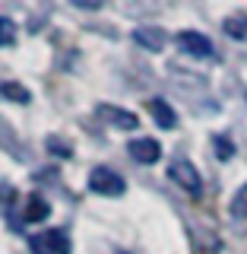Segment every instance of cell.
Returning a JSON list of instances; mask_svg holds the SVG:
<instances>
[{"mask_svg":"<svg viewBox=\"0 0 247 254\" xmlns=\"http://www.w3.org/2000/svg\"><path fill=\"white\" fill-rule=\"evenodd\" d=\"M89 190H95V194H101V197H121L127 190V185L114 169L99 165V169H92V175H89Z\"/></svg>","mask_w":247,"mask_h":254,"instance_id":"6da1fadb","label":"cell"},{"mask_svg":"<svg viewBox=\"0 0 247 254\" xmlns=\"http://www.w3.org/2000/svg\"><path fill=\"white\" fill-rule=\"evenodd\" d=\"M168 178L174 181L178 188H184L190 197H200L203 194V181H200V172L187 162V159H174L168 165Z\"/></svg>","mask_w":247,"mask_h":254,"instance_id":"7a4b0ae2","label":"cell"},{"mask_svg":"<svg viewBox=\"0 0 247 254\" xmlns=\"http://www.w3.org/2000/svg\"><path fill=\"white\" fill-rule=\"evenodd\" d=\"M32 254H70V238L60 229H45V232L29 238Z\"/></svg>","mask_w":247,"mask_h":254,"instance_id":"3957f363","label":"cell"},{"mask_svg":"<svg viewBox=\"0 0 247 254\" xmlns=\"http://www.w3.org/2000/svg\"><path fill=\"white\" fill-rule=\"evenodd\" d=\"M174 42H178V48L184 54H190V58H212V54H216V48H212V42L209 38L203 35V32H178V38H174Z\"/></svg>","mask_w":247,"mask_h":254,"instance_id":"277c9868","label":"cell"},{"mask_svg":"<svg viewBox=\"0 0 247 254\" xmlns=\"http://www.w3.org/2000/svg\"><path fill=\"white\" fill-rule=\"evenodd\" d=\"M127 153L140 165H155L158 159H162V146H158V140H152V137H137V140L127 143Z\"/></svg>","mask_w":247,"mask_h":254,"instance_id":"5b68a950","label":"cell"},{"mask_svg":"<svg viewBox=\"0 0 247 254\" xmlns=\"http://www.w3.org/2000/svg\"><path fill=\"white\" fill-rule=\"evenodd\" d=\"M99 118L111 121L117 130H137V127H140V118L133 115V111H124L117 105H99Z\"/></svg>","mask_w":247,"mask_h":254,"instance_id":"8992f818","label":"cell"},{"mask_svg":"<svg viewBox=\"0 0 247 254\" xmlns=\"http://www.w3.org/2000/svg\"><path fill=\"white\" fill-rule=\"evenodd\" d=\"M149 115L155 118V124L162 127V130L178 127V115H174V108H171L165 99H149Z\"/></svg>","mask_w":247,"mask_h":254,"instance_id":"52a82bcc","label":"cell"},{"mask_svg":"<svg viewBox=\"0 0 247 254\" xmlns=\"http://www.w3.org/2000/svg\"><path fill=\"white\" fill-rule=\"evenodd\" d=\"M133 42H137L140 48H146V51H162L165 48V32L155 29V26H146V29L133 32Z\"/></svg>","mask_w":247,"mask_h":254,"instance_id":"ba28073f","label":"cell"},{"mask_svg":"<svg viewBox=\"0 0 247 254\" xmlns=\"http://www.w3.org/2000/svg\"><path fill=\"white\" fill-rule=\"evenodd\" d=\"M48 216H51V206H48V200L42 194L26 197V213H22V219L26 222H45Z\"/></svg>","mask_w":247,"mask_h":254,"instance_id":"9c48e42d","label":"cell"},{"mask_svg":"<svg viewBox=\"0 0 247 254\" xmlns=\"http://www.w3.org/2000/svg\"><path fill=\"white\" fill-rule=\"evenodd\" d=\"M0 95L16 102V105H29L32 102V92L26 89V86H19V83H0Z\"/></svg>","mask_w":247,"mask_h":254,"instance_id":"30bf717a","label":"cell"},{"mask_svg":"<svg viewBox=\"0 0 247 254\" xmlns=\"http://www.w3.org/2000/svg\"><path fill=\"white\" fill-rule=\"evenodd\" d=\"M0 45H3V48L16 45V22L6 19V16H0Z\"/></svg>","mask_w":247,"mask_h":254,"instance_id":"8fae6325","label":"cell"},{"mask_svg":"<svg viewBox=\"0 0 247 254\" xmlns=\"http://www.w3.org/2000/svg\"><path fill=\"white\" fill-rule=\"evenodd\" d=\"M225 32L232 38H244L247 35V16H228V19H225Z\"/></svg>","mask_w":247,"mask_h":254,"instance_id":"7c38bea8","label":"cell"},{"mask_svg":"<svg viewBox=\"0 0 247 254\" xmlns=\"http://www.w3.org/2000/svg\"><path fill=\"white\" fill-rule=\"evenodd\" d=\"M232 213H235L238 219L247 222V185L238 188V194H235V200H232Z\"/></svg>","mask_w":247,"mask_h":254,"instance_id":"4fadbf2b","label":"cell"},{"mask_svg":"<svg viewBox=\"0 0 247 254\" xmlns=\"http://www.w3.org/2000/svg\"><path fill=\"white\" fill-rule=\"evenodd\" d=\"M212 143H216V156L219 159H232L235 156V146H232L228 137H212Z\"/></svg>","mask_w":247,"mask_h":254,"instance_id":"5bb4252c","label":"cell"},{"mask_svg":"<svg viewBox=\"0 0 247 254\" xmlns=\"http://www.w3.org/2000/svg\"><path fill=\"white\" fill-rule=\"evenodd\" d=\"M48 153H54V156H63V159H70V146L63 140H57V137H48Z\"/></svg>","mask_w":247,"mask_h":254,"instance_id":"9a60e30c","label":"cell"},{"mask_svg":"<svg viewBox=\"0 0 247 254\" xmlns=\"http://www.w3.org/2000/svg\"><path fill=\"white\" fill-rule=\"evenodd\" d=\"M73 6H79V10H101L105 6V0H70Z\"/></svg>","mask_w":247,"mask_h":254,"instance_id":"2e32d148","label":"cell"}]
</instances>
